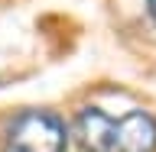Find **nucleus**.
Returning a JSON list of instances; mask_svg holds the SVG:
<instances>
[{
    "label": "nucleus",
    "instance_id": "3",
    "mask_svg": "<svg viewBox=\"0 0 156 152\" xmlns=\"http://www.w3.org/2000/svg\"><path fill=\"white\" fill-rule=\"evenodd\" d=\"M146 13H150V19H153V26H156V0H146Z\"/></svg>",
    "mask_w": 156,
    "mask_h": 152
},
{
    "label": "nucleus",
    "instance_id": "1",
    "mask_svg": "<svg viewBox=\"0 0 156 152\" xmlns=\"http://www.w3.org/2000/svg\"><path fill=\"white\" fill-rule=\"evenodd\" d=\"M72 130L85 152H156V117L146 110L111 113L85 107Z\"/></svg>",
    "mask_w": 156,
    "mask_h": 152
},
{
    "label": "nucleus",
    "instance_id": "2",
    "mask_svg": "<svg viewBox=\"0 0 156 152\" xmlns=\"http://www.w3.org/2000/svg\"><path fill=\"white\" fill-rule=\"evenodd\" d=\"M68 130L55 113H20L3 133V152H65Z\"/></svg>",
    "mask_w": 156,
    "mask_h": 152
}]
</instances>
